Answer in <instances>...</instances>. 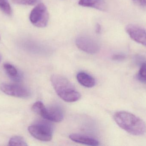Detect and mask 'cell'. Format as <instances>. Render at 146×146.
I'll return each mask as SVG.
<instances>
[{
	"label": "cell",
	"instance_id": "1",
	"mask_svg": "<svg viewBox=\"0 0 146 146\" xmlns=\"http://www.w3.org/2000/svg\"><path fill=\"white\" fill-rule=\"evenodd\" d=\"M114 118L119 127L130 134L139 136L145 133V123L132 113L125 111H118L115 113Z\"/></svg>",
	"mask_w": 146,
	"mask_h": 146
},
{
	"label": "cell",
	"instance_id": "2",
	"mask_svg": "<svg viewBox=\"0 0 146 146\" xmlns=\"http://www.w3.org/2000/svg\"><path fill=\"white\" fill-rule=\"evenodd\" d=\"M50 80L56 92L62 100L73 103L80 99V93L66 77L60 75H53Z\"/></svg>",
	"mask_w": 146,
	"mask_h": 146
},
{
	"label": "cell",
	"instance_id": "3",
	"mask_svg": "<svg viewBox=\"0 0 146 146\" xmlns=\"http://www.w3.org/2000/svg\"><path fill=\"white\" fill-rule=\"evenodd\" d=\"M32 110L46 120L54 122H60L64 117L62 110L58 106L46 107L40 101L35 103L33 105Z\"/></svg>",
	"mask_w": 146,
	"mask_h": 146
},
{
	"label": "cell",
	"instance_id": "4",
	"mask_svg": "<svg viewBox=\"0 0 146 146\" xmlns=\"http://www.w3.org/2000/svg\"><path fill=\"white\" fill-rule=\"evenodd\" d=\"M30 133L35 139L42 141L52 139L53 128L50 123L45 121L36 122L28 127Z\"/></svg>",
	"mask_w": 146,
	"mask_h": 146
},
{
	"label": "cell",
	"instance_id": "5",
	"mask_svg": "<svg viewBox=\"0 0 146 146\" xmlns=\"http://www.w3.org/2000/svg\"><path fill=\"white\" fill-rule=\"evenodd\" d=\"M49 13L47 7L44 3L37 5L31 12L30 20L33 25L38 27H46L48 22Z\"/></svg>",
	"mask_w": 146,
	"mask_h": 146
},
{
	"label": "cell",
	"instance_id": "6",
	"mask_svg": "<svg viewBox=\"0 0 146 146\" xmlns=\"http://www.w3.org/2000/svg\"><path fill=\"white\" fill-rule=\"evenodd\" d=\"M0 89L7 95L17 97L27 98L31 95L29 89L19 85L2 83L0 85Z\"/></svg>",
	"mask_w": 146,
	"mask_h": 146
},
{
	"label": "cell",
	"instance_id": "7",
	"mask_svg": "<svg viewBox=\"0 0 146 146\" xmlns=\"http://www.w3.org/2000/svg\"><path fill=\"white\" fill-rule=\"evenodd\" d=\"M76 44L79 49L88 54L97 53L100 49L97 41L88 37H79L76 40Z\"/></svg>",
	"mask_w": 146,
	"mask_h": 146
},
{
	"label": "cell",
	"instance_id": "8",
	"mask_svg": "<svg viewBox=\"0 0 146 146\" xmlns=\"http://www.w3.org/2000/svg\"><path fill=\"white\" fill-rule=\"evenodd\" d=\"M126 31L133 40L146 47V30L139 26L130 24L127 26Z\"/></svg>",
	"mask_w": 146,
	"mask_h": 146
},
{
	"label": "cell",
	"instance_id": "9",
	"mask_svg": "<svg viewBox=\"0 0 146 146\" xmlns=\"http://www.w3.org/2000/svg\"><path fill=\"white\" fill-rule=\"evenodd\" d=\"M69 138L73 141L90 146H98V141L94 138L83 135L73 134L69 135Z\"/></svg>",
	"mask_w": 146,
	"mask_h": 146
},
{
	"label": "cell",
	"instance_id": "10",
	"mask_svg": "<svg viewBox=\"0 0 146 146\" xmlns=\"http://www.w3.org/2000/svg\"><path fill=\"white\" fill-rule=\"evenodd\" d=\"M78 4L84 7L92 8L100 11L107 9V5L104 0H79Z\"/></svg>",
	"mask_w": 146,
	"mask_h": 146
},
{
	"label": "cell",
	"instance_id": "11",
	"mask_svg": "<svg viewBox=\"0 0 146 146\" xmlns=\"http://www.w3.org/2000/svg\"><path fill=\"white\" fill-rule=\"evenodd\" d=\"M76 79L80 84L86 87H92L95 85V79L91 75L84 72L77 74Z\"/></svg>",
	"mask_w": 146,
	"mask_h": 146
},
{
	"label": "cell",
	"instance_id": "12",
	"mask_svg": "<svg viewBox=\"0 0 146 146\" xmlns=\"http://www.w3.org/2000/svg\"><path fill=\"white\" fill-rule=\"evenodd\" d=\"M3 67L7 74L11 80L15 82H20L22 80V75L13 66L7 63L4 64Z\"/></svg>",
	"mask_w": 146,
	"mask_h": 146
},
{
	"label": "cell",
	"instance_id": "13",
	"mask_svg": "<svg viewBox=\"0 0 146 146\" xmlns=\"http://www.w3.org/2000/svg\"><path fill=\"white\" fill-rule=\"evenodd\" d=\"M8 145L27 146V144L23 137L15 136L12 137L9 140Z\"/></svg>",
	"mask_w": 146,
	"mask_h": 146
},
{
	"label": "cell",
	"instance_id": "14",
	"mask_svg": "<svg viewBox=\"0 0 146 146\" xmlns=\"http://www.w3.org/2000/svg\"><path fill=\"white\" fill-rule=\"evenodd\" d=\"M0 9L6 14H12V9L8 0H0Z\"/></svg>",
	"mask_w": 146,
	"mask_h": 146
},
{
	"label": "cell",
	"instance_id": "15",
	"mask_svg": "<svg viewBox=\"0 0 146 146\" xmlns=\"http://www.w3.org/2000/svg\"><path fill=\"white\" fill-rule=\"evenodd\" d=\"M138 79L141 82L146 83V63L141 65L138 74Z\"/></svg>",
	"mask_w": 146,
	"mask_h": 146
},
{
	"label": "cell",
	"instance_id": "16",
	"mask_svg": "<svg viewBox=\"0 0 146 146\" xmlns=\"http://www.w3.org/2000/svg\"><path fill=\"white\" fill-rule=\"evenodd\" d=\"M14 3L20 5H33L38 0H12Z\"/></svg>",
	"mask_w": 146,
	"mask_h": 146
},
{
	"label": "cell",
	"instance_id": "17",
	"mask_svg": "<svg viewBox=\"0 0 146 146\" xmlns=\"http://www.w3.org/2000/svg\"><path fill=\"white\" fill-rule=\"evenodd\" d=\"M135 5L141 9L146 10V0H132Z\"/></svg>",
	"mask_w": 146,
	"mask_h": 146
},
{
	"label": "cell",
	"instance_id": "18",
	"mask_svg": "<svg viewBox=\"0 0 146 146\" xmlns=\"http://www.w3.org/2000/svg\"><path fill=\"white\" fill-rule=\"evenodd\" d=\"M125 58V56L122 55H115L112 57V59L115 61H121Z\"/></svg>",
	"mask_w": 146,
	"mask_h": 146
},
{
	"label": "cell",
	"instance_id": "19",
	"mask_svg": "<svg viewBox=\"0 0 146 146\" xmlns=\"http://www.w3.org/2000/svg\"><path fill=\"white\" fill-rule=\"evenodd\" d=\"M101 31V26L100 24H97L96 25V32L97 33H100Z\"/></svg>",
	"mask_w": 146,
	"mask_h": 146
},
{
	"label": "cell",
	"instance_id": "20",
	"mask_svg": "<svg viewBox=\"0 0 146 146\" xmlns=\"http://www.w3.org/2000/svg\"><path fill=\"white\" fill-rule=\"evenodd\" d=\"M0 61H1V56H0Z\"/></svg>",
	"mask_w": 146,
	"mask_h": 146
},
{
	"label": "cell",
	"instance_id": "21",
	"mask_svg": "<svg viewBox=\"0 0 146 146\" xmlns=\"http://www.w3.org/2000/svg\"><path fill=\"white\" fill-rule=\"evenodd\" d=\"M0 39H1V37H0Z\"/></svg>",
	"mask_w": 146,
	"mask_h": 146
}]
</instances>
